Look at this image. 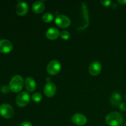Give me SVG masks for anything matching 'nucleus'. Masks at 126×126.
Segmentation results:
<instances>
[{
	"mask_svg": "<svg viewBox=\"0 0 126 126\" xmlns=\"http://www.w3.org/2000/svg\"><path fill=\"white\" fill-rule=\"evenodd\" d=\"M28 5L25 2H20L17 4L16 7V11L17 15L20 16H23L28 12Z\"/></svg>",
	"mask_w": 126,
	"mask_h": 126,
	"instance_id": "9b49d317",
	"label": "nucleus"
},
{
	"mask_svg": "<svg viewBox=\"0 0 126 126\" xmlns=\"http://www.w3.org/2000/svg\"><path fill=\"white\" fill-rule=\"evenodd\" d=\"M119 109L121 111H126V103H121L119 105Z\"/></svg>",
	"mask_w": 126,
	"mask_h": 126,
	"instance_id": "aec40b11",
	"label": "nucleus"
},
{
	"mask_svg": "<svg viewBox=\"0 0 126 126\" xmlns=\"http://www.w3.org/2000/svg\"><path fill=\"white\" fill-rule=\"evenodd\" d=\"M19 126H32V123H30V122L25 121V122H23V123H21V124H20Z\"/></svg>",
	"mask_w": 126,
	"mask_h": 126,
	"instance_id": "4be33fe9",
	"label": "nucleus"
},
{
	"mask_svg": "<svg viewBox=\"0 0 126 126\" xmlns=\"http://www.w3.org/2000/svg\"><path fill=\"white\" fill-rule=\"evenodd\" d=\"M13 46L12 43L7 39H3L0 40V52L3 54H7L12 50Z\"/></svg>",
	"mask_w": 126,
	"mask_h": 126,
	"instance_id": "0eeeda50",
	"label": "nucleus"
},
{
	"mask_svg": "<svg viewBox=\"0 0 126 126\" xmlns=\"http://www.w3.org/2000/svg\"><path fill=\"white\" fill-rule=\"evenodd\" d=\"M102 68V65L99 62H94L89 67V72L92 76H97L100 73Z\"/></svg>",
	"mask_w": 126,
	"mask_h": 126,
	"instance_id": "6e6552de",
	"label": "nucleus"
},
{
	"mask_svg": "<svg viewBox=\"0 0 126 126\" xmlns=\"http://www.w3.org/2000/svg\"><path fill=\"white\" fill-rule=\"evenodd\" d=\"M100 2H101V4H102L103 5V6H110V5H111V1H109V0H108V1H101Z\"/></svg>",
	"mask_w": 126,
	"mask_h": 126,
	"instance_id": "412c9836",
	"label": "nucleus"
},
{
	"mask_svg": "<svg viewBox=\"0 0 126 126\" xmlns=\"http://www.w3.org/2000/svg\"><path fill=\"white\" fill-rule=\"evenodd\" d=\"M118 2H119V4H121V5H126V0H119L118 1Z\"/></svg>",
	"mask_w": 126,
	"mask_h": 126,
	"instance_id": "5701e85b",
	"label": "nucleus"
},
{
	"mask_svg": "<svg viewBox=\"0 0 126 126\" xmlns=\"http://www.w3.org/2000/svg\"><path fill=\"white\" fill-rule=\"evenodd\" d=\"M60 32L57 28L52 27V28H49L47 30L46 36L47 39H50V40H54V39H56L60 36Z\"/></svg>",
	"mask_w": 126,
	"mask_h": 126,
	"instance_id": "f8f14e48",
	"label": "nucleus"
},
{
	"mask_svg": "<svg viewBox=\"0 0 126 126\" xmlns=\"http://www.w3.org/2000/svg\"><path fill=\"white\" fill-rule=\"evenodd\" d=\"M60 38L64 40H68L70 38V33L67 31H62L60 33Z\"/></svg>",
	"mask_w": 126,
	"mask_h": 126,
	"instance_id": "a211bd4d",
	"label": "nucleus"
},
{
	"mask_svg": "<svg viewBox=\"0 0 126 126\" xmlns=\"http://www.w3.org/2000/svg\"><path fill=\"white\" fill-rule=\"evenodd\" d=\"M25 87L28 92H33L36 87V83L34 79L31 77L27 78L25 81Z\"/></svg>",
	"mask_w": 126,
	"mask_h": 126,
	"instance_id": "ddd939ff",
	"label": "nucleus"
},
{
	"mask_svg": "<svg viewBox=\"0 0 126 126\" xmlns=\"http://www.w3.org/2000/svg\"><path fill=\"white\" fill-rule=\"evenodd\" d=\"M9 90H10L9 87H8V86H3L1 89V91L3 94L8 93L9 91Z\"/></svg>",
	"mask_w": 126,
	"mask_h": 126,
	"instance_id": "6ab92c4d",
	"label": "nucleus"
},
{
	"mask_svg": "<svg viewBox=\"0 0 126 126\" xmlns=\"http://www.w3.org/2000/svg\"><path fill=\"white\" fill-rule=\"evenodd\" d=\"M61 70V64L57 60H52L48 63L47 71L50 75H56Z\"/></svg>",
	"mask_w": 126,
	"mask_h": 126,
	"instance_id": "7ed1b4c3",
	"label": "nucleus"
},
{
	"mask_svg": "<svg viewBox=\"0 0 126 126\" xmlns=\"http://www.w3.org/2000/svg\"><path fill=\"white\" fill-rule=\"evenodd\" d=\"M71 121L75 124L77 126H84L87 123V118L84 115L79 113H76L73 116Z\"/></svg>",
	"mask_w": 126,
	"mask_h": 126,
	"instance_id": "1a4fd4ad",
	"label": "nucleus"
},
{
	"mask_svg": "<svg viewBox=\"0 0 126 126\" xmlns=\"http://www.w3.org/2000/svg\"><path fill=\"white\" fill-rule=\"evenodd\" d=\"M45 9V5L41 1H37L33 4L32 10L36 14H41L44 11Z\"/></svg>",
	"mask_w": 126,
	"mask_h": 126,
	"instance_id": "4468645a",
	"label": "nucleus"
},
{
	"mask_svg": "<svg viewBox=\"0 0 126 126\" xmlns=\"http://www.w3.org/2000/svg\"><path fill=\"white\" fill-rule=\"evenodd\" d=\"M16 103L20 107H25L30 101V96L29 94L26 92L20 93L16 97Z\"/></svg>",
	"mask_w": 126,
	"mask_h": 126,
	"instance_id": "20e7f679",
	"label": "nucleus"
},
{
	"mask_svg": "<svg viewBox=\"0 0 126 126\" xmlns=\"http://www.w3.org/2000/svg\"><path fill=\"white\" fill-rule=\"evenodd\" d=\"M121 100L122 97L120 94L118 92H114L111 96L110 103L112 105L116 107V106H119L120 105Z\"/></svg>",
	"mask_w": 126,
	"mask_h": 126,
	"instance_id": "2eb2a0df",
	"label": "nucleus"
},
{
	"mask_svg": "<svg viewBox=\"0 0 126 126\" xmlns=\"http://www.w3.org/2000/svg\"><path fill=\"white\" fill-rule=\"evenodd\" d=\"M32 100L36 103H39L43 100V96L39 93H34L32 95Z\"/></svg>",
	"mask_w": 126,
	"mask_h": 126,
	"instance_id": "f3484780",
	"label": "nucleus"
},
{
	"mask_svg": "<svg viewBox=\"0 0 126 126\" xmlns=\"http://www.w3.org/2000/svg\"><path fill=\"white\" fill-rule=\"evenodd\" d=\"M105 121L110 126H120L123 124V117L118 112H111L106 116Z\"/></svg>",
	"mask_w": 126,
	"mask_h": 126,
	"instance_id": "f257e3e1",
	"label": "nucleus"
},
{
	"mask_svg": "<svg viewBox=\"0 0 126 126\" xmlns=\"http://www.w3.org/2000/svg\"><path fill=\"white\" fill-rule=\"evenodd\" d=\"M55 22L57 25L59 26L60 28H67L71 24V21L70 18L67 16L62 14L57 16Z\"/></svg>",
	"mask_w": 126,
	"mask_h": 126,
	"instance_id": "423d86ee",
	"label": "nucleus"
},
{
	"mask_svg": "<svg viewBox=\"0 0 126 126\" xmlns=\"http://www.w3.org/2000/svg\"><path fill=\"white\" fill-rule=\"evenodd\" d=\"M125 98H126V97H125Z\"/></svg>",
	"mask_w": 126,
	"mask_h": 126,
	"instance_id": "b1692460",
	"label": "nucleus"
},
{
	"mask_svg": "<svg viewBox=\"0 0 126 126\" xmlns=\"http://www.w3.org/2000/svg\"><path fill=\"white\" fill-rule=\"evenodd\" d=\"M24 85L23 78L20 75H16L12 78L9 82V88L13 92H19L22 91Z\"/></svg>",
	"mask_w": 126,
	"mask_h": 126,
	"instance_id": "f03ea898",
	"label": "nucleus"
},
{
	"mask_svg": "<svg viewBox=\"0 0 126 126\" xmlns=\"http://www.w3.org/2000/svg\"><path fill=\"white\" fill-rule=\"evenodd\" d=\"M44 93L47 97H52L56 93V86L52 82H47L44 87Z\"/></svg>",
	"mask_w": 126,
	"mask_h": 126,
	"instance_id": "9d476101",
	"label": "nucleus"
},
{
	"mask_svg": "<svg viewBox=\"0 0 126 126\" xmlns=\"http://www.w3.org/2000/svg\"><path fill=\"white\" fill-rule=\"evenodd\" d=\"M14 113L13 108L10 105L4 103L0 105V114L3 118L9 119L12 118Z\"/></svg>",
	"mask_w": 126,
	"mask_h": 126,
	"instance_id": "39448f33",
	"label": "nucleus"
},
{
	"mask_svg": "<svg viewBox=\"0 0 126 126\" xmlns=\"http://www.w3.org/2000/svg\"><path fill=\"white\" fill-rule=\"evenodd\" d=\"M43 18V20L46 23H49V22H51L54 19V16L51 13H45L42 17Z\"/></svg>",
	"mask_w": 126,
	"mask_h": 126,
	"instance_id": "dca6fc26",
	"label": "nucleus"
}]
</instances>
